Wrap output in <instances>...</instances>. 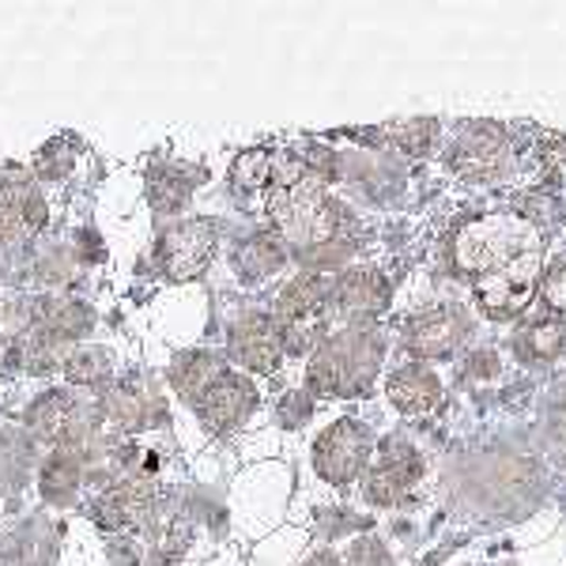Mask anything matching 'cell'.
I'll list each match as a JSON object with an SVG mask.
<instances>
[{"mask_svg": "<svg viewBox=\"0 0 566 566\" xmlns=\"http://www.w3.org/2000/svg\"><path fill=\"white\" fill-rule=\"evenodd\" d=\"M453 264L472 287L510 272L544 269V231L525 212H488L453 234Z\"/></svg>", "mask_w": 566, "mask_h": 566, "instance_id": "cell-1", "label": "cell"}, {"mask_svg": "<svg viewBox=\"0 0 566 566\" xmlns=\"http://www.w3.org/2000/svg\"><path fill=\"white\" fill-rule=\"evenodd\" d=\"M381 355H386V340H381V333L370 322L340 325L314 352L306 381L322 397H359L378 378Z\"/></svg>", "mask_w": 566, "mask_h": 566, "instance_id": "cell-2", "label": "cell"}, {"mask_svg": "<svg viewBox=\"0 0 566 566\" xmlns=\"http://www.w3.org/2000/svg\"><path fill=\"white\" fill-rule=\"evenodd\" d=\"M510 167H514V148H510V136L502 125H464L450 148V170L464 181H476V186H491V181L506 178Z\"/></svg>", "mask_w": 566, "mask_h": 566, "instance_id": "cell-3", "label": "cell"}, {"mask_svg": "<svg viewBox=\"0 0 566 566\" xmlns=\"http://www.w3.org/2000/svg\"><path fill=\"white\" fill-rule=\"evenodd\" d=\"M374 458V434L359 419H340L317 438L314 446V469L328 483H352L363 476V469Z\"/></svg>", "mask_w": 566, "mask_h": 566, "instance_id": "cell-4", "label": "cell"}, {"mask_svg": "<svg viewBox=\"0 0 566 566\" xmlns=\"http://www.w3.org/2000/svg\"><path fill=\"white\" fill-rule=\"evenodd\" d=\"M469 333H472V317L461 306L438 303L408 317L405 344L416 359H446V355H453L469 340Z\"/></svg>", "mask_w": 566, "mask_h": 566, "instance_id": "cell-5", "label": "cell"}, {"mask_svg": "<svg viewBox=\"0 0 566 566\" xmlns=\"http://www.w3.org/2000/svg\"><path fill=\"white\" fill-rule=\"evenodd\" d=\"M419 476H423V458H419L416 446L405 442V438H386L367 472L363 495L374 506H392V502H400L416 488Z\"/></svg>", "mask_w": 566, "mask_h": 566, "instance_id": "cell-6", "label": "cell"}, {"mask_svg": "<svg viewBox=\"0 0 566 566\" xmlns=\"http://www.w3.org/2000/svg\"><path fill=\"white\" fill-rule=\"evenodd\" d=\"M216 253L212 219H186L159 239V264L170 280H193Z\"/></svg>", "mask_w": 566, "mask_h": 566, "instance_id": "cell-7", "label": "cell"}, {"mask_svg": "<svg viewBox=\"0 0 566 566\" xmlns=\"http://www.w3.org/2000/svg\"><path fill=\"white\" fill-rule=\"evenodd\" d=\"M389 306V280L378 269H344L333 280L328 314H340L344 325H367Z\"/></svg>", "mask_w": 566, "mask_h": 566, "instance_id": "cell-8", "label": "cell"}, {"mask_svg": "<svg viewBox=\"0 0 566 566\" xmlns=\"http://www.w3.org/2000/svg\"><path fill=\"white\" fill-rule=\"evenodd\" d=\"M227 352L231 363L253 374H272L283 359V333L272 314H245L234 322L231 336H227Z\"/></svg>", "mask_w": 566, "mask_h": 566, "instance_id": "cell-9", "label": "cell"}, {"mask_svg": "<svg viewBox=\"0 0 566 566\" xmlns=\"http://www.w3.org/2000/svg\"><path fill=\"white\" fill-rule=\"evenodd\" d=\"M193 405L208 431L223 434V431H231V427H239L242 419L258 408V389H253V381L242 378L239 370H223Z\"/></svg>", "mask_w": 566, "mask_h": 566, "instance_id": "cell-10", "label": "cell"}, {"mask_svg": "<svg viewBox=\"0 0 566 566\" xmlns=\"http://www.w3.org/2000/svg\"><path fill=\"white\" fill-rule=\"evenodd\" d=\"M328 295H333V280L322 272H303L280 291L272 317H276V325L328 322Z\"/></svg>", "mask_w": 566, "mask_h": 566, "instance_id": "cell-11", "label": "cell"}, {"mask_svg": "<svg viewBox=\"0 0 566 566\" xmlns=\"http://www.w3.org/2000/svg\"><path fill=\"white\" fill-rule=\"evenodd\" d=\"M386 392L397 412L431 416L438 408V400H442V381H438V374L431 367H423V363H408V367L389 374Z\"/></svg>", "mask_w": 566, "mask_h": 566, "instance_id": "cell-12", "label": "cell"}, {"mask_svg": "<svg viewBox=\"0 0 566 566\" xmlns=\"http://www.w3.org/2000/svg\"><path fill=\"white\" fill-rule=\"evenodd\" d=\"M283 261H287V242L280 239V231L250 234V239L239 245V253H234V269L250 283L272 276L276 269H283Z\"/></svg>", "mask_w": 566, "mask_h": 566, "instance_id": "cell-13", "label": "cell"}, {"mask_svg": "<svg viewBox=\"0 0 566 566\" xmlns=\"http://www.w3.org/2000/svg\"><path fill=\"white\" fill-rule=\"evenodd\" d=\"M223 370H227L223 359H216L212 352H186V355H178L175 367H170V386H175L181 397L197 400Z\"/></svg>", "mask_w": 566, "mask_h": 566, "instance_id": "cell-14", "label": "cell"}, {"mask_svg": "<svg viewBox=\"0 0 566 566\" xmlns=\"http://www.w3.org/2000/svg\"><path fill=\"white\" fill-rule=\"evenodd\" d=\"M514 348L525 355L528 363H552L566 352V325L555 317H541V322L525 325L514 336Z\"/></svg>", "mask_w": 566, "mask_h": 566, "instance_id": "cell-15", "label": "cell"}, {"mask_svg": "<svg viewBox=\"0 0 566 566\" xmlns=\"http://www.w3.org/2000/svg\"><path fill=\"white\" fill-rule=\"evenodd\" d=\"M541 419H544V442L552 461L566 469V374L547 389L544 405H541Z\"/></svg>", "mask_w": 566, "mask_h": 566, "instance_id": "cell-16", "label": "cell"}, {"mask_svg": "<svg viewBox=\"0 0 566 566\" xmlns=\"http://www.w3.org/2000/svg\"><path fill=\"white\" fill-rule=\"evenodd\" d=\"M193 186H197L193 170H186V167H163V170H151L148 197H151V205L159 208V212H178V208L189 200V193H193Z\"/></svg>", "mask_w": 566, "mask_h": 566, "instance_id": "cell-17", "label": "cell"}, {"mask_svg": "<svg viewBox=\"0 0 566 566\" xmlns=\"http://www.w3.org/2000/svg\"><path fill=\"white\" fill-rule=\"evenodd\" d=\"M80 480H84V458H80V453L57 450L50 461H45L42 491H45V499H53V502H69L80 491Z\"/></svg>", "mask_w": 566, "mask_h": 566, "instance_id": "cell-18", "label": "cell"}, {"mask_svg": "<svg viewBox=\"0 0 566 566\" xmlns=\"http://www.w3.org/2000/svg\"><path fill=\"white\" fill-rule=\"evenodd\" d=\"M386 136L408 155H423L434 148L438 140V122L434 117H408V122H392L386 125Z\"/></svg>", "mask_w": 566, "mask_h": 566, "instance_id": "cell-19", "label": "cell"}, {"mask_svg": "<svg viewBox=\"0 0 566 566\" xmlns=\"http://www.w3.org/2000/svg\"><path fill=\"white\" fill-rule=\"evenodd\" d=\"M234 186L242 193H253V189H264L272 186V151H245L239 163H234Z\"/></svg>", "mask_w": 566, "mask_h": 566, "instance_id": "cell-20", "label": "cell"}, {"mask_svg": "<svg viewBox=\"0 0 566 566\" xmlns=\"http://www.w3.org/2000/svg\"><path fill=\"white\" fill-rule=\"evenodd\" d=\"M65 370H69V378L76 381V386H98V381L109 374V359H106V352H98V348L72 352L65 359Z\"/></svg>", "mask_w": 566, "mask_h": 566, "instance_id": "cell-21", "label": "cell"}, {"mask_svg": "<svg viewBox=\"0 0 566 566\" xmlns=\"http://www.w3.org/2000/svg\"><path fill=\"white\" fill-rule=\"evenodd\" d=\"M541 295H544V306L552 310V314L566 325V261L559 264V269H552L544 276Z\"/></svg>", "mask_w": 566, "mask_h": 566, "instance_id": "cell-22", "label": "cell"}, {"mask_svg": "<svg viewBox=\"0 0 566 566\" xmlns=\"http://www.w3.org/2000/svg\"><path fill=\"white\" fill-rule=\"evenodd\" d=\"M348 566H389V555H386V547H381L378 541H359L352 547V555H348Z\"/></svg>", "mask_w": 566, "mask_h": 566, "instance_id": "cell-23", "label": "cell"}, {"mask_svg": "<svg viewBox=\"0 0 566 566\" xmlns=\"http://www.w3.org/2000/svg\"><path fill=\"white\" fill-rule=\"evenodd\" d=\"M499 367H502V363H499L495 352H472L469 355V367H464V370H469V378L488 381V378H495Z\"/></svg>", "mask_w": 566, "mask_h": 566, "instance_id": "cell-24", "label": "cell"}, {"mask_svg": "<svg viewBox=\"0 0 566 566\" xmlns=\"http://www.w3.org/2000/svg\"><path fill=\"white\" fill-rule=\"evenodd\" d=\"M303 566H344L340 559H336L333 552H317V555H310V559Z\"/></svg>", "mask_w": 566, "mask_h": 566, "instance_id": "cell-25", "label": "cell"}]
</instances>
